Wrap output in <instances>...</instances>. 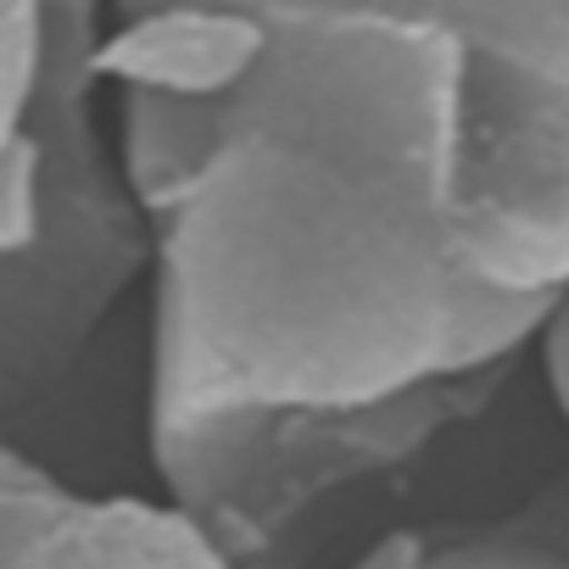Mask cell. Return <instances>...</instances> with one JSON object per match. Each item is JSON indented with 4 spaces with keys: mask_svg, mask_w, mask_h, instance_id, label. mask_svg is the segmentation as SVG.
<instances>
[{
    "mask_svg": "<svg viewBox=\"0 0 569 569\" xmlns=\"http://www.w3.org/2000/svg\"><path fill=\"white\" fill-rule=\"evenodd\" d=\"M146 430L513 380L569 302V0L101 18Z\"/></svg>",
    "mask_w": 569,
    "mask_h": 569,
    "instance_id": "6da1fadb",
    "label": "cell"
},
{
    "mask_svg": "<svg viewBox=\"0 0 569 569\" xmlns=\"http://www.w3.org/2000/svg\"><path fill=\"white\" fill-rule=\"evenodd\" d=\"M352 569H569V480L502 519L402 525Z\"/></svg>",
    "mask_w": 569,
    "mask_h": 569,
    "instance_id": "5b68a950",
    "label": "cell"
},
{
    "mask_svg": "<svg viewBox=\"0 0 569 569\" xmlns=\"http://www.w3.org/2000/svg\"><path fill=\"white\" fill-rule=\"evenodd\" d=\"M0 569H229L162 497L84 491L0 441Z\"/></svg>",
    "mask_w": 569,
    "mask_h": 569,
    "instance_id": "277c9868",
    "label": "cell"
},
{
    "mask_svg": "<svg viewBox=\"0 0 569 569\" xmlns=\"http://www.w3.org/2000/svg\"><path fill=\"white\" fill-rule=\"evenodd\" d=\"M151 279V229L118 157L23 257H0V408L40 402Z\"/></svg>",
    "mask_w": 569,
    "mask_h": 569,
    "instance_id": "3957f363",
    "label": "cell"
},
{
    "mask_svg": "<svg viewBox=\"0 0 569 569\" xmlns=\"http://www.w3.org/2000/svg\"><path fill=\"white\" fill-rule=\"evenodd\" d=\"M502 386L508 380H469L358 413H240L146 430V452L162 502H173L229 569H313L363 491L480 419Z\"/></svg>",
    "mask_w": 569,
    "mask_h": 569,
    "instance_id": "7a4b0ae2",
    "label": "cell"
},
{
    "mask_svg": "<svg viewBox=\"0 0 569 569\" xmlns=\"http://www.w3.org/2000/svg\"><path fill=\"white\" fill-rule=\"evenodd\" d=\"M536 363H541V380H547V397H552L558 419L569 425V302L552 313L547 336L536 341Z\"/></svg>",
    "mask_w": 569,
    "mask_h": 569,
    "instance_id": "52a82bcc",
    "label": "cell"
},
{
    "mask_svg": "<svg viewBox=\"0 0 569 569\" xmlns=\"http://www.w3.org/2000/svg\"><path fill=\"white\" fill-rule=\"evenodd\" d=\"M51 68V0H0V162L34 129Z\"/></svg>",
    "mask_w": 569,
    "mask_h": 569,
    "instance_id": "8992f818",
    "label": "cell"
}]
</instances>
